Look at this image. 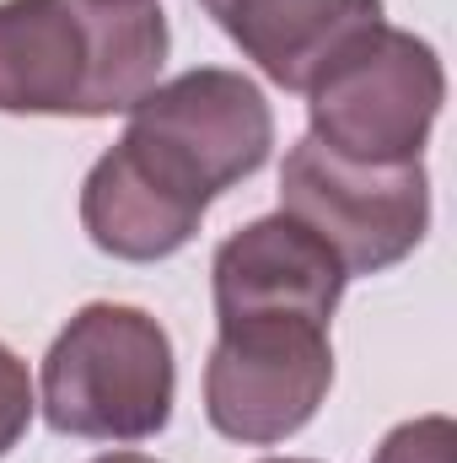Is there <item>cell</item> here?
<instances>
[{"label":"cell","mask_w":457,"mask_h":463,"mask_svg":"<svg viewBox=\"0 0 457 463\" xmlns=\"http://www.w3.org/2000/svg\"><path fill=\"white\" fill-rule=\"evenodd\" d=\"M221 340L205 366V415L210 426L269 448L296 437L334 383V350L329 324L285 318V313H247V318H216Z\"/></svg>","instance_id":"cell-5"},{"label":"cell","mask_w":457,"mask_h":463,"mask_svg":"<svg viewBox=\"0 0 457 463\" xmlns=\"http://www.w3.org/2000/svg\"><path fill=\"white\" fill-rule=\"evenodd\" d=\"M210 275H216V318L285 313V318H312V324L334 318L344 280H350L334 248L285 211L231 232L216 248Z\"/></svg>","instance_id":"cell-8"},{"label":"cell","mask_w":457,"mask_h":463,"mask_svg":"<svg viewBox=\"0 0 457 463\" xmlns=\"http://www.w3.org/2000/svg\"><path fill=\"white\" fill-rule=\"evenodd\" d=\"M280 211L318 232L344 275H377L420 248L431 178L420 162H350L307 135L280 167Z\"/></svg>","instance_id":"cell-4"},{"label":"cell","mask_w":457,"mask_h":463,"mask_svg":"<svg viewBox=\"0 0 457 463\" xmlns=\"http://www.w3.org/2000/svg\"><path fill=\"white\" fill-rule=\"evenodd\" d=\"M129 124L156 135L162 146H173L205 178L210 194L253 178L275 146V114H269L264 92L242 71H221V65H205L167 87H151L129 109Z\"/></svg>","instance_id":"cell-7"},{"label":"cell","mask_w":457,"mask_h":463,"mask_svg":"<svg viewBox=\"0 0 457 463\" xmlns=\"http://www.w3.org/2000/svg\"><path fill=\"white\" fill-rule=\"evenodd\" d=\"M92 463H162V458H145V453H108V458H92Z\"/></svg>","instance_id":"cell-12"},{"label":"cell","mask_w":457,"mask_h":463,"mask_svg":"<svg viewBox=\"0 0 457 463\" xmlns=\"http://www.w3.org/2000/svg\"><path fill=\"white\" fill-rule=\"evenodd\" d=\"M167 329L124 302L81 307L43 355V420L81 442H145L173 420Z\"/></svg>","instance_id":"cell-2"},{"label":"cell","mask_w":457,"mask_h":463,"mask_svg":"<svg viewBox=\"0 0 457 463\" xmlns=\"http://www.w3.org/2000/svg\"><path fill=\"white\" fill-rule=\"evenodd\" d=\"M447 103L436 49L404 27H371L307 87L312 140L350 162H420Z\"/></svg>","instance_id":"cell-3"},{"label":"cell","mask_w":457,"mask_h":463,"mask_svg":"<svg viewBox=\"0 0 457 463\" xmlns=\"http://www.w3.org/2000/svg\"><path fill=\"white\" fill-rule=\"evenodd\" d=\"M33 410H38V399H33V377H27V366L0 345V458L27 437Z\"/></svg>","instance_id":"cell-11"},{"label":"cell","mask_w":457,"mask_h":463,"mask_svg":"<svg viewBox=\"0 0 457 463\" xmlns=\"http://www.w3.org/2000/svg\"><path fill=\"white\" fill-rule=\"evenodd\" d=\"M264 463H312V458H264Z\"/></svg>","instance_id":"cell-14"},{"label":"cell","mask_w":457,"mask_h":463,"mask_svg":"<svg viewBox=\"0 0 457 463\" xmlns=\"http://www.w3.org/2000/svg\"><path fill=\"white\" fill-rule=\"evenodd\" d=\"M210 200L205 178L173 146L129 124L81 184V227L114 259L156 264L200 232Z\"/></svg>","instance_id":"cell-6"},{"label":"cell","mask_w":457,"mask_h":463,"mask_svg":"<svg viewBox=\"0 0 457 463\" xmlns=\"http://www.w3.org/2000/svg\"><path fill=\"white\" fill-rule=\"evenodd\" d=\"M452 448H457L452 420L447 415H420V420H404L398 431H387L371 463H452Z\"/></svg>","instance_id":"cell-10"},{"label":"cell","mask_w":457,"mask_h":463,"mask_svg":"<svg viewBox=\"0 0 457 463\" xmlns=\"http://www.w3.org/2000/svg\"><path fill=\"white\" fill-rule=\"evenodd\" d=\"M162 65V5L0 0V114H129Z\"/></svg>","instance_id":"cell-1"},{"label":"cell","mask_w":457,"mask_h":463,"mask_svg":"<svg viewBox=\"0 0 457 463\" xmlns=\"http://www.w3.org/2000/svg\"><path fill=\"white\" fill-rule=\"evenodd\" d=\"M92 5H156V0H92Z\"/></svg>","instance_id":"cell-13"},{"label":"cell","mask_w":457,"mask_h":463,"mask_svg":"<svg viewBox=\"0 0 457 463\" xmlns=\"http://www.w3.org/2000/svg\"><path fill=\"white\" fill-rule=\"evenodd\" d=\"M200 5L285 92H307L355 38L382 27V0H200Z\"/></svg>","instance_id":"cell-9"}]
</instances>
